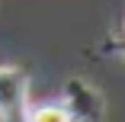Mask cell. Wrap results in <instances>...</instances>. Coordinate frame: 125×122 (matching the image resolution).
I'll use <instances>...</instances> for the list:
<instances>
[{"mask_svg": "<svg viewBox=\"0 0 125 122\" xmlns=\"http://www.w3.org/2000/svg\"><path fill=\"white\" fill-rule=\"evenodd\" d=\"M0 122H29V74L0 64Z\"/></svg>", "mask_w": 125, "mask_h": 122, "instance_id": "6da1fadb", "label": "cell"}, {"mask_svg": "<svg viewBox=\"0 0 125 122\" xmlns=\"http://www.w3.org/2000/svg\"><path fill=\"white\" fill-rule=\"evenodd\" d=\"M61 103L67 106L74 122H99L103 119V96H99L96 87H90L80 77H71L64 84V96Z\"/></svg>", "mask_w": 125, "mask_h": 122, "instance_id": "7a4b0ae2", "label": "cell"}, {"mask_svg": "<svg viewBox=\"0 0 125 122\" xmlns=\"http://www.w3.org/2000/svg\"><path fill=\"white\" fill-rule=\"evenodd\" d=\"M29 122H74V119H71L67 106L61 100H55V103H39V106L29 103Z\"/></svg>", "mask_w": 125, "mask_h": 122, "instance_id": "3957f363", "label": "cell"}]
</instances>
